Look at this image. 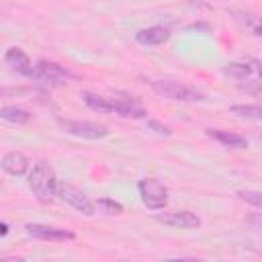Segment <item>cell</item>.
I'll return each mask as SVG.
<instances>
[{
    "label": "cell",
    "mask_w": 262,
    "mask_h": 262,
    "mask_svg": "<svg viewBox=\"0 0 262 262\" xmlns=\"http://www.w3.org/2000/svg\"><path fill=\"white\" fill-rule=\"evenodd\" d=\"M57 178H55V172L53 168L45 162V160H39L31 174H29V188L33 190V194L37 196V201L41 203H51L55 196H57Z\"/></svg>",
    "instance_id": "1"
},
{
    "label": "cell",
    "mask_w": 262,
    "mask_h": 262,
    "mask_svg": "<svg viewBox=\"0 0 262 262\" xmlns=\"http://www.w3.org/2000/svg\"><path fill=\"white\" fill-rule=\"evenodd\" d=\"M151 88L156 94L176 100V102H201L205 100V94L199 92L196 88H190L186 84H180L176 80H154Z\"/></svg>",
    "instance_id": "2"
},
{
    "label": "cell",
    "mask_w": 262,
    "mask_h": 262,
    "mask_svg": "<svg viewBox=\"0 0 262 262\" xmlns=\"http://www.w3.org/2000/svg\"><path fill=\"white\" fill-rule=\"evenodd\" d=\"M137 188H139V196H141V201H143V205L147 209L162 211L166 207V203H168V188L160 180H156V178H143L137 184Z\"/></svg>",
    "instance_id": "3"
},
{
    "label": "cell",
    "mask_w": 262,
    "mask_h": 262,
    "mask_svg": "<svg viewBox=\"0 0 262 262\" xmlns=\"http://www.w3.org/2000/svg\"><path fill=\"white\" fill-rule=\"evenodd\" d=\"M59 125L66 133L74 135V137H82V139H102L108 135V127L96 121H68V119H59Z\"/></svg>",
    "instance_id": "4"
},
{
    "label": "cell",
    "mask_w": 262,
    "mask_h": 262,
    "mask_svg": "<svg viewBox=\"0 0 262 262\" xmlns=\"http://www.w3.org/2000/svg\"><path fill=\"white\" fill-rule=\"evenodd\" d=\"M33 80H41V82H47V84H55V82H68V80H76L78 76L74 72H70L68 68L59 66V63H53V61H39L37 68L31 72Z\"/></svg>",
    "instance_id": "5"
},
{
    "label": "cell",
    "mask_w": 262,
    "mask_h": 262,
    "mask_svg": "<svg viewBox=\"0 0 262 262\" xmlns=\"http://www.w3.org/2000/svg\"><path fill=\"white\" fill-rule=\"evenodd\" d=\"M57 196H59L63 203H68L70 207H74L76 211H80L82 215H86V217L94 215L96 203H92V201H90L82 190H78L76 186H72V184H59V186H57Z\"/></svg>",
    "instance_id": "6"
},
{
    "label": "cell",
    "mask_w": 262,
    "mask_h": 262,
    "mask_svg": "<svg viewBox=\"0 0 262 262\" xmlns=\"http://www.w3.org/2000/svg\"><path fill=\"white\" fill-rule=\"evenodd\" d=\"M156 221L174 229H196L201 227V217L192 211H168V213H158Z\"/></svg>",
    "instance_id": "7"
},
{
    "label": "cell",
    "mask_w": 262,
    "mask_h": 262,
    "mask_svg": "<svg viewBox=\"0 0 262 262\" xmlns=\"http://www.w3.org/2000/svg\"><path fill=\"white\" fill-rule=\"evenodd\" d=\"M25 229H27V233L31 237L43 239V242H68V239H74L76 237L68 229L53 227V225H43V223H27Z\"/></svg>",
    "instance_id": "8"
},
{
    "label": "cell",
    "mask_w": 262,
    "mask_h": 262,
    "mask_svg": "<svg viewBox=\"0 0 262 262\" xmlns=\"http://www.w3.org/2000/svg\"><path fill=\"white\" fill-rule=\"evenodd\" d=\"M4 61L14 70V72H18V74H23V76H31V72L35 70L33 66H31V59H29V55L23 51V49H18V47H10L8 51H6V55H4Z\"/></svg>",
    "instance_id": "9"
},
{
    "label": "cell",
    "mask_w": 262,
    "mask_h": 262,
    "mask_svg": "<svg viewBox=\"0 0 262 262\" xmlns=\"http://www.w3.org/2000/svg\"><path fill=\"white\" fill-rule=\"evenodd\" d=\"M207 135L225 147H233V149L248 147V139L239 133H231V131H223V129H207Z\"/></svg>",
    "instance_id": "10"
},
{
    "label": "cell",
    "mask_w": 262,
    "mask_h": 262,
    "mask_svg": "<svg viewBox=\"0 0 262 262\" xmlns=\"http://www.w3.org/2000/svg\"><path fill=\"white\" fill-rule=\"evenodd\" d=\"M2 170L6 172V174H10V176H23L27 170H29V160H27V156L25 154H20V151H10V154H6L4 158H2Z\"/></svg>",
    "instance_id": "11"
},
{
    "label": "cell",
    "mask_w": 262,
    "mask_h": 262,
    "mask_svg": "<svg viewBox=\"0 0 262 262\" xmlns=\"http://www.w3.org/2000/svg\"><path fill=\"white\" fill-rule=\"evenodd\" d=\"M168 37H170V31L164 27H147V29H141L135 33V39L141 45H160V43L168 41Z\"/></svg>",
    "instance_id": "12"
},
{
    "label": "cell",
    "mask_w": 262,
    "mask_h": 262,
    "mask_svg": "<svg viewBox=\"0 0 262 262\" xmlns=\"http://www.w3.org/2000/svg\"><path fill=\"white\" fill-rule=\"evenodd\" d=\"M233 18H235L246 31H250L252 35L262 37V16L252 14V12H248V10H233Z\"/></svg>",
    "instance_id": "13"
},
{
    "label": "cell",
    "mask_w": 262,
    "mask_h": 262,
    "mask_svg": "<svg viewBox=\"0 0 262 262\" xmlns=\"http://www.w3.org/2000/svg\"><path fill=\"white\" fill-rule=\"evenodd\" d=\"M82 100L92 111H98V113H115V98H104V96H98V94H92V92H82Z\"/></svg>",
    "instance_id": "14"
},
{
    "label": "cell",
    "mask_w": 262,
    "mask_h": 262,
    "mask_svg": "<svg viewBox=\"0 0 262 262\" xmlns=\"http://www.w3.org/2000/svg\"><path fill=\"white\" fill-rule=\"evenodd\" d=\"M0 117L4 121H8V123H14V125H25V123H29L33 119V115L29 111H25L20 106H8V104L0 108Z\"/></svg>",
    "instance_id": "15"
},
{
    "label": "cell",
    "mask_w": 262,
    "mask_h": 262,
    "mask_svg": "<svg viewBox=\"0 0 262 262\" xmlns=\"http://www.w3.org/2000/svg\"><path fill=\"white\" fill-rule=\"evenodd\" d=\"M229 111L237 117H244V119L262 121V106L260 104H233Z\"/></svg>",
    "instance_id": "16"
},
{
    "label": "cell",
    "mask_w": 262,
    "mask_h": 262,
    "mask_svg": "<svg viewBox=\"0 0 262 262\" xmlns=\"http://www.w3.org/2000/svg\"><path fill=\"white\" fill-rule=\"evenodd\" d=\"M223 74L229 76V78H235V80H246L252 74V68L248 63H229L223 70Z\"/></svg>",
    "instance_id": "17"
},
{
    "label": "cell",
    "mask_w": 262,
    "mask_h": 262,
    "mask_svg": "<svg viewBox=\"0 0 262 262\" xmlns=\"http://www.w3.org/2000/svg\"><path fill=\"white\" fill-rule=\"evenodd\" d=\"M96 207H98L104 215H121V213H123V205L117 203V201H113V199H108V196H100V199L96 201Z\"/></svg>",
    "instance_id": "18"
},
{
    "label": "cell",
    "mask_w": 262,
    "mask_h": 262,
    "mask_svg": "<svg viewBox=\"0 0 262 262\" xmlns=\"http://www.w3.org/2000/svg\"><path fill=\"white\" fill-rule=\"evenodd\" d=\"M237 196L242 201H246L248 205H252L256 209H262V192H256V190H239Z\"/></svg>",
    "instance_id": "19"
},
{
    "label": "cell",
    "mask_w": 262,
    "mask_h": 262,
    "mask_svg": "<svg viewBox=\"0 0 262 262\" xmlns=\"http://www.w3.org/2000/svg\"><path fill=\"white\" fill-rule=\"evenodd\" d=\"M147 127L151 129V131H156L158 135H172V131H170V127H166L164 123H160V121H156V119H147Z\"/></svg>",
    "instance_id": "20"
},
{
    "label": "cell",
    "mask_w": 262,
    "mask_h": 262,
    "mask_svg": "<svg viewBox=\"0 0 262 262\" xmlns=\"http://www.w3.org/2000/svg\"><path fill=\"white\" fill-rule=\"evenodd\" d=\"M246 221H248L250 227H254L258 233H262V213H254V215H250Z\"/></svg>",
    "instance_id": "21"
},
{
    "label": "cell",
    "mask_w": 262,
    "mask_h": 262,
    "mask_svg": "<svg viewBox=\"0 0 262 262\" xmlns=\"http://www.w3.org/2000/svg\"><path fill=\"white\" fill-rule=\"evenodd\" d=\"M0 229H2V235H6V233H8V225H6V223H2V225H0Z\"/></svg>",
    "instance_id": "22"
},
{
    "label": "cell",
    "mask_w": 262,
    "mask_h": 262,
    "mask_svg": "<svg viewBox=\"0 0 262 262\" xmlns=\"http://www.w3.org/2000/svg\"><path fill=\"white\" fill-rule=\"evenodd\" d=\"M258 76H260V80H262V63H258Z\"/></svg>",
    "instance_id": "23"
}]
</instances>
